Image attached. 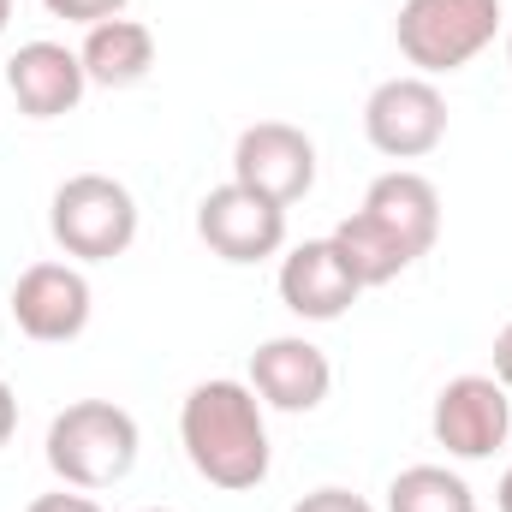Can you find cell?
<instances>
[{
	"label": "cell",
	"instance_id": "3957f363",
	"mask_svg": "<svg viewBox=\"0 0 512 512\" xmlns=\"http://www.w3.org/2000/svg\"><path fill=\"white\" fill-rule=\"evenodd\" d=\"M501 24V0H405L393 18V42L405 66H417V78H447L465 72L501 36Z\"/></svg>",
	"mask_w": 512,
	"mask_h": 512
},
{
	"label": "cell",
	"instance_id": "2e32d148",
	"mask_svg": "<svg viewBox=\"0 0 512 512\" xmlns=\"http://www.w3.org/2000/svg\"><path fill=\"white\" fill-rule=\"evenodd\" d=\"M54 18H66V24H102V18H126V6L131 0H42Z\"/></svg>",
	"mask_w": 512,
	"mask_h": 512
},
{
	"label": "cell",
	"instance_id": "9a60e30c",
	"mask_svg": "<svg viewBox=\"0 0 512 512\" xmlns=\"http://www.w3.org/2000/svg\"><path fill=\"white\" fill-rule=\"evenodd\" d=\"M387 512H477V489L447 465H405L387 483Z\"/></svg>",
	"mask_w": 512,
	"mask_h": 512
},
{
	"label": "cell",
	"instance_id": "5bb4252c",
	"mask_svg": "<svg viewBox=\"0 0 512 512\" xmlns=\"http://www.w3.org/2000/svg\"><path fill=\"white\" fill-rule=\"evenodd\" d=\"M78 60H84V78L96 90H131L155 72V30L137 18H102L84 30Z\"/></svg>",
	"mask_w": 512,
	"mask_h": 512
},
{
	"label": "cell",
	"instance_id": "e0dca14e",
	"mask_svg": "<svg viewBox=\"0 0 512 512\" xmlns=\"http://www.w3.org/2000/svg\"><path fill=\"white\" fill-rule=\"evenodd\" d=\"M292 512H376V507H370L364 495H352V489H334V483H328V489H310L304 501H292Z\"/></svg>",
	"mask_w": 512,
	"mask_h": 512
},
{
	"label": "cell",
	"instance_id": "44dd1931",
	"mask_svg": "<svg viewBox=\"0 0 512 512\" xmlns=\"http://www.w3.org/2000/svg\"><path fill=\"white\" fill-rule=\"evenodd\" d=\"M495 507H501V512H512V465L501 471V483H495Z\"/></svg>",
	"mask_w": 512,
	"mask_h": 512
},
{
	"label": "cell",
	"instance_id": "8fae6325",
	"mask_svg": "<svg viewBox=\"0 0 512 512\" xmlns=\"http://www.w3.org/2000/svg\"><path fill=\"white\" fill-rule=\"evenodd\" d=\"M251 387L268 411L304 417V411H316V405L328 399L334 364H328V352H322L316 340H304V334H274V340H262L251 352Z\"/></svg>",
	"mask_w": 512,
	"mask_h": 512
},
{
	"label": "cell",
	"instance_id": "6da1fadb",
	"mask_svg": "<svg viewBox=\"0 0 512 512\" xmlns=\"http://www.w3.org/2000/svg\"><path fill=\"white\" fill-rule=\"evenodd\" d=\"M268 405L256 399L251 382H233V376H215V382H197L179 405V441H185V459L191 471L209 483V489H227V495H245L268 483V465H274V447H268Z\"/></svg>",
	"mask_w": 512,
	"mask_h": 512
},
{
	"label": "cell",
	"instance_id": "4fadbf2b",
	"mask_svg": "<svg viewBox=\"0 0 512 512\" xmlns=\"http://www.w3.org/2000/svg\"><path fill=\"white\" fill-rule=\"evenodd\" d=\"M6 96L18 102L24 120H60L84 102L90 78H84V60L78 48L66 42H24L12 60H6Z\"/></svg>",
	"mask_w": 512,
	"mask_h": 512
},
{
	"label": "cell",
	"instance_id": "30bf717a",
	"mask_svg": "<svg viewBox=\"0 0 512 512\" xmlns=\"http://www.w3.org/2000/svg\"><path fill=\"white\" fill-rule=\"evenodd\" d=\"M280 304L298 316V322H340L358 298H364V280L352 274V262L340 256L334 239H304L280 256Z\"/></svg>",
	"mask_w": 512,
	"mask_h": 512
},
{
	"label": "cell",
	"instance_id": "7a4b0ae2",
	"mask_svg": "<svg viewBox=\"0 0 512 512\" xmlns=\"http://www.w3.org/2000/svg\"><path fill=\"white\" fill-rule=\"evenodd\" d=\"M48 471L66 483V489H114L126 483L137 453H143V435H137V417L114 399H72L66 411H54L48 423Z\"/></svg>",
	"mask_w": 512,
	"mask_h": 512
},
{
	"label": "cell",
	"instance_id": "277c9868",
	"mask_svg": "<svg viewBox=\"0 0 512 512\" xmlns=\"http://www.w3.org/2000/svg\"><path fill=\"white\" fill-rule=\"evenodd\" d=\"M48 233L72 262H114L137 245V197L108 173H72L48 197Z\"/></svg>",
	"mask_w": 512,
	"mask_h": 512
},
{
	"label": "cell",
	"instance_id": "d6986e66",
	"mask_svg": "<svg viewBox=\"0 0 512 512\" xmlns=\"http://www.w3.org/2000/svg\"><path fill=\"white\" fill-rule=\"evenodd\" d=\"M495 382L512 393V322L501 328V334H495Z\"/></svg>",
	"mask_w": 512,
	"mask_h": 512
},
{
	"label": "cell",
	"instance_id": "9c48e42d",
	"mask_svg": "<svg viewBox=\"0 0 512 512\" xmlns=\"http://www.w3.org/2000/svg\"><path fill=\"white\" fill-rule=\"evenodd\" d=\"M233 179L245 191H256V197L292 209L316 185V143H310V131L286 126V120H256V126H245L239 143H233Z\"/></svg>",
	"mask_w": 512,
	"mask_h": 512
},
{
	"label": "cell",
	"instance_id": "ba28073f",
	"mask_svg": "<svg viewBox=\"0 0 512 512\" xmlns=\"http://www.w3.org/2000/svg\"><path fill=\"white\" fill-rule=\"evenodd\" d=\"M90 310H96V292H90L78 262H30L12 280V322L36 346L78 340L90 328Z\"/></svg>",
	"mask_w": 512,
	"mask_h": 512
},
{
	"label": "cell",
	"instance_id": "7402d4cb",
	"mask_svg": "<svg viewBox=\"0 0 512 512\" xmlns=\"http://www.w3.org/2000/svg\"><path fill=\"white\" fill-rule=\"evenodd\" d=\"M6 18H12V0H0V30H6Z\"/></svg>",
	"mask_w": 512,
	"mask_h": 512
},
{
	"label": "cell",
	"instance_id": "5b68a950",
	"mask_svg": "<svg viewBox=\"0 0 512 512\" xmlns=\"http://www.w3.org/2000/svg\"><path fill=\"white\" fill-rule=\"evenodd\" d=\"M364 137L387 161H423L447 137V96L435 90V78H417V72L387 78L364 102Z\"/></svg>",
	"mask_w": 512,
	"mask_h": 512
},
{
	"label": "cell",
	"instance_id": "52a82bcc",
	"mask_svg": "<svg viewBox=\"0 0 512 512\" xmlns=\"http://www.w3.org/2000/svg\"><path fill=\"white\" fill-rule=\"evenodd\" d=\"M429 429L447 447V459H465V465L495 459L512 435V393L495 376H453L435 393Z\"/></svg>",
	"mask_w": 512,
	"mask_h": 512
},
{
	"label": "cell",
	"instance_id": "603a6c76",
	"mask_svg": "<svg viewBox=\"0 0 512 512\" xmlns=\"http://www.w3.org/2000/svg\"><path fill=\"white\" fill-rule=\"evenodd\" d=\"M507 66H512V18H507Z\"/></svg>",
	"mask_w": 512,
	"mask_h": 512
},
{
	"label": "cell",
	"instance_id": "cb8c5ba5",
	"mask_svg": "<svg viewBox=\"0 0 512 512\" xmlns=\"http://www.w3.org/2000/svg\"><path fill=\"white\" fill-rule=\"evenodd\" d=\"M143 512H173V507H143Z\"/></svg>",
	"mask_w": 512,
	"mask_h": 512
},
{
	"label": "cell",
	"instance_id": "ffe728a7",
	"mask_svg": "<svg viewBox=\"0 0 512 512\" xmlns=\"http://www.w3.org/2000/svg\"><path fill=\"white\" fill-rule=\"evenodd\" d=\"M12 429H18V393L0 382V447L12 441Z\"/></svg>",
	"mask_w": 512,
	"mask_h": 512
},
{
	"label": "cell",
	"instance_id": "7c38bea8",
	"mask_svg": "<svg viewBox=\"0 0 512 512\" xmlns=\"http://www.w3.org/2000/svg\"><path fill=\"white\" fill-rule=\"evenodd\" d=\"M358 215H364L382 239H393L411 262L429 256L435 239H441V191H435L417 167H393V173H382V179L364 191Z\"/></svg>",
	"mask_w": 512,
	"mask_h": 512
},
{
	"label": "cell",
	"instance_id": "ac0fdd59",
	"mask_svg": "<svg viewBox=\"0 0 512 512\" xmlns=\"http://www.w3.org/2000/svg\"><path fill=\"white\" fill-rule=\"evenodd\" d=\"M24 512H102V501H90L84 489H66V483H60L54 495H36Z\"/></svg>",
	"mask_w": 512,
	"mask_h": 512
},
{
	"label": "cell",
	"instance_id": "8992f818",
	"mask_svg": "<svg viewBox=\"0 0 512 512\" xmlns=\"http://www.w3.org/2000/svg\"><path fill=\"white\" fill-rule=\"evenodd\" d=\"M197 239L221 262L251 268V262H268V256L286 251V209L268 203V197H256V191H245L239 179H227V185L203 191V203H197Z\"/></svg>",
	"mask_w": 512,
	"mask_h": 512
}]
</instances>
